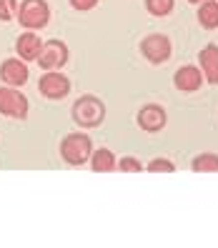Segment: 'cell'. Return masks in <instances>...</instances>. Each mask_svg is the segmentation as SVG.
<instances>
[{
	"mask_svg": "<svg viewBox=\"0 0 218 248\" xmlns=\"http://www.w3.org/2000/svg\"><path fill=\"white\" fill-rule=\"evenodd\" d=\"M173 83H176V88L183 91V93H196L203 85V73H201V68H196L191 63L181 65L176 70V76H173Z\"/></svg>",
	"mask_w": 218,
	"mask_h": 248,
	"instance_id": "obj_10",
	"label": "cell"
},
{
	"mask_svg": "<svg viewBox=\"0 0 218 248\" xmlns=\"http://www.w3.org/2000/svg\"><path fill=\"white\" fill-rule=\"evenodd\" d=\"M140 53H143V58H145L148 63L161 65V63L168 61L171 53H173L171 38L163 35V33H151V35H145V38L140 40Z\"/></svg>",
	"mask_w": 218,
	"mask_h": 248,
	"instance_id": "obj_5",
	"label": "cell"
},
{
	"mask_svg": "<svg viewBox=\"0 0 218 248\" xmlns=\"http://www.w3.org/2000/svg\"><path fill=\"white\" fill-rule=\"evenodd\" d=\"M31 73H28V65L20 58H8V61L0 63V80L5 85H13V88H20V85L28 83Z\"/></svg>",
	"mask_w": 218,
	"mask_h": 248,
	"instance_id": "obj_9",
	"label": "cell"
},
{
	"mask_svg": "<svg viewBox=\"0 0 218 248\" xmlns=\"http://www.w3.org/2000/svg\"><path fill=\"white\" fill-rule=\"evenodd\" d=\"M93 153V140L88 133H70L61 140V158L65 160L68 166H83L91 160Z\"/></svg>",
	"mask_w": 218,
	"mask_h": 248,
	"instance_id": "obj_2",
	"label": "cell"
},
{
	"mask_svg": "<svg viewBox=\"0 0 218 248\" xmlns=\"http://www.w3.org/2000/svg\"><path fill=\"white\" fill-rule=\"evenodd\" d=\"M70 5L80 13H85V10H93L98 5V0H70Z\"/></svg>",
	"mask_w": 218,
	"mask_h": 248,
	"instance_id": "obj_20",
	"label": "cell"
},
{
	"mask_svg": "<svg viewBox=\"0 0 218 248\" xmlns=\"http://www.w3.org/2000/svg\"><path fill=\"white\" fill-rule=\"evenodd\" d=\"M16 18L25 31H40L50 23V5L48 0H20Z\"/></svg>",
	"mask_w": 218,
	"mask_h": 248,
	"instance_id": "obj_3",
	"label": "cell"
},
{
	"mask_svg": "<svg viewBox=\"0 0 218 248\" xmlns=\"http://www.w3.org/2000/svg\"><path fill=\"white\" fill-rule=\"evenodd\" d=\"M196 173H218V153H201L191 160Z\"/></svg>",
	"mask_w": 218,
	"mask_h": 248,
	"instance_id": "obj_15",
	"label": "cell"
},
{
	"mask_svg": "<svg viewBox=\"0 0 218 248\" xmlns=\"http://www.w3.org/2000/svg\"><path fill=\"white\" fill-rule=\"evenodd\" d=\"M38 91L48 100H63L70 93V78L61 70H46L38 80Z\"/></svg>",
	"mask_w": 218,
	"mask_h": 248,
	"instance_id": "obj_7",
	"label": "cell"
},
{
	"mask_svg": "<svg viewBox=\"0 0 218 248\" xmlns=\"http://www.w3.org/2000/svg\"><path fill=\"white\" fill-rule=\"evenodd\" d=\"M148 170L151 173H173L176 170V163L171 158H153L148 163Z\"/></svg>",
	"mask_w": 218,
	"mask_h": 248,
	"instance_id": "obj_19",
	"label": "cell"
},
{
	"mask_svg": "<svg viewBox=\"0 0 218 248\" xmlns=\"http://www.w3.org/2000/svg\"><path fill=\"white\" fill-rule=\"evenodd\" d=\"M188 3H191V5H198V3H203V0H188Z\"/></svg>",
	"mask_w": 218,
	"mask_h": 248,
	"instance_id": "obj_21",
	"label": "cell"
},
{
	"mask_svg": "<svg viewBox=\"0 0 218 248\" xmlns=\"http://www.w3.org/2000/svg\"><path fill=\"white\" fill-rule=\"evenodd\" d=\"M198 63H201L198 68L203 73V80H208L211 85H218V46L208 43V46L201 50Z\"/></svg>",
	"mask_w": 218,
	"mask_h": 248,
	"instance_id": "obj_12",
	"label": "cell"
},
{
	"mask_svg": "<svg viewBox=\"0 0 218 248\" xmlns=\"http://www.w3.org/2000/svg\"><path fill=\"white\" fill-rule=\"evenodd\" d=\"M115 170H123V173H140L143 170V163L136 158V155H125L115 163Z\"/></svg>",
	"mask_w": 218,
	"mask_h": 248,
	"instance_id": "obj_17",
	"label": "cell"
},
{
	"mask_svg": "<svg viewBox=\"0 0 218 248\" xmlns=\"http://www.w3.org/2000/svg\"><path fill=\"white\" fill-rule=\"evenodd\" d=\"M40 48H43V40H40V35H38L35 31H25V33H20L18 40H16V53H18L20 61H25V63L38 61Z\"/></svg>",
	"mask_w": 218,
	"mask_h": 248,
	"instance_id": "obj_11",
	"label": "cell"
},
{
	"mask_svg": "<svg viewBox=\"0 0 218 248\" xmlns=\"http://www.w3.org/2000/svg\"><path fill=\"white\" fill-rule=\"evenodd\" d=\"M115 155H113V151H108V148H98V151H93L91 153V168L95 170V173H108V170H115Z\"/></svg>",
	"mask_w": 218,
	"mask_h": 248,
	"instance_id": "obj_14",
	"label": "cell"
},
{
	"mask_svg": "<svg viewBox=\"0 0 218 248\" xmlns=\"http://www.w3.org/2000/svg\"><path fill=\"white\" fill-rule=\"evenodd\" d=\"M176 8V0H145V10L151 13L153 18H166Z\"/></svg>",
	"mask_w": 218,
	"mask_h": 248,
	"instance_id": "obj_16",
	"label": "cell"
},
{
	"mask_svg": "<svg viewBox=\"0 0 218 248\" xmlns=\"http://www.w3.org/2000/svg\"><path fill=\"white\" fill-rule=\"evenodd\" d=\"M166 108L158 106V103H145L140 110H138V125L145 130V133H158V130L166 128Z\"/></svg>",
	"mask_w": 218,
	"mask_h": 248,
	"instance_id": "obj_8",
	"label": "cell"
},
{
	"mask_svg": "<svg viewBox=\"0 0 218 248\" xmlns=\"http://www.w3.org/2000/svg\"><path fill=\"white\" fill-rule=\"evenodd\" d=\"M198 23L206 31H216L218 28V0H203V3H198Z\"/></svg>",
	"mask_w": 218,
	"mask_h": 248,
	"instance_id": "obj_13",
	"label": "cell"
},
{
	"mask_svg": "<svg viewBox=\"0 0 218 248\" xmlns=\"http://www.w3.org/2000/svg\"><path fill=\"white\" fill-rule=\"evenodd\" d=\"M18 0H0V20L8 23L18 16Z\"/></svg>",
	"mask_w": 218,
	"mask_h": 248,
	"instance_id": "obj_18",
	"label": "cell"
},
{
	"mask_svg": "<svg viewBox=\"0 0 218 248\" xmlns=\"http://www.w3.org/2000/svg\"><path fill=\"white\" fill-rule=\"evenodd\" d=\"M0 113L13 121H25L28 113H31V103H28L25 93L3 83L0 85Z\"/></svg>",
	"mask_w": 218,
	"mask_h": 248,
	"instance_id": "obj_4",
	"label": "cell"
},
{
	"mask_svg": "<svg viewBox=\"0 0 218 248\" xmlns=\"http://www.w3.org/2000/svg\"><path fill=\"white\" fill-rule=\"evenodd\" d=\"M68 58H70V50L63 40H46L43 43V48H40V55H38V65L43 70H61L65 63H68Z\"/></svg>",
	"mask_w": 218,
	"mask_h": 248,
	"instance_id": "obj_6",
	"label": "cell"
},
{
	"mask_svg": "<svg viewBox=\"0 0 218 248\" xmlns=\"http://www.w3.org/2000/svg\"><path fill=\"white\" fill-rule=\"evenodd\" d=\"M73 121H76L80 128H98L106 121V106L103 100L95 95H80L70 108Z\"/></svg>",
	"mask_w": 218,
	"mask_h": 248,
	"instance_id": "obj_1",
	"label": "cell"
}]
</instances>
